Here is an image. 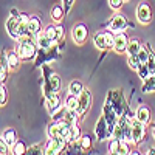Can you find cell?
Segmentation results:
<instances>
[{
	"label": "cell",
	"mask_w": 155,
	"mask_h": 155,
	"mask_svg": "<svg viewBox=\"0 0 155 155\" xmlns=\"http://www.w3.org/2000/svg\"><path fill=\"white\" fill-rule=\"evenodd\" d=\"M42 73H44V84H42V90H44V98L48 99L54 93H59L61 90V78L56 71H53L50 65H42L41 67Z\"/></svg>",
	"instance_id": "6da1fadb"
},
{
	"label": "cell",
	"mask_w": 155,
	"mask_h": 155,
	"mask_svg": "<svg viewBox=\"0 0 155 155\" xmlns=\"http://www.w3.org/2000/svg\"><path fill=\"white\" fill-rule=\"evenodd\" d=\"M78 102H79V98H78L76 95H71V93H68V96L65 98V107L67 109H70V110H78Z\"/></svg>",
	"instance_id": "4dcf8cb0"
},
{
	"label": "cell",
	"mask_w": 155,
	"mask_h": 155,
	"mask_svg": "<svg viewBox=\"0 0 155 155\" xmlns=\"http://www.w3.org/2000/svg\"><path fill=\"white\" fill-rule=\"evenodd\" d=\"M70 141L64 137H56V138H48L45 143V155H58V153H65L68 149Z\"/></svg>",
	"instance_id": "5b68a950"
},
{
	"label": "cell",
	"mask_w": 155,
	"mask_h": 155,
	"mask_svg": "<svg viewBox=\"0 0 155 155\" xmlns=\"http://www.w3.org/2000/svg\"><path fill=\"white\" fill-rule=\"evenodd\" d=\"M9 152H11V146L6 143L5 140H2V141H0V153L6 155V153H9Z\"/></svg>",
	"instance_id": "b9f144b4"
},
{
	"label": "cell",
	"mask_w": 155,
	"mask_h": 155,
	"mask_svg": "<svg viewBox=\"0 0 155 155\" xmlns=\"http://www.w3.org/2000/svg\"><path fill=\"white\" fill-rule=\"evenodd\" d=\"M27 150H28V146L22 140H17L16 143L11 146V153H14V155H23V153H27Z\"/></svg>",
	"instance_id": "d4e9b609"
},
{
	"label": "cell",
	"mask_w": 155,
	"mask_h": 155,
	"mask_svg": "<svg viewBox=\"0 0 155 155\" xmlns=\"http://www.w3.org/2000/svg\"><path fill=\"white\" fill-rule=\"evenodd\" d=\"M147 67H149V70H150V74H153L155 73V53H153V50L150 48V53H149V59H147Z\"/></svg>",
	"instance_id": "f35d334b"
},
{
	"label": "cell",
	"mask_w": 155,
	"mask_h": 155,
	"mask_svg": "<svg viewBox=\"0 0 155 155\" xmlns=\"http://www.w3.org/2000/svg\"><path fill=\"white\" fill-rule=\"evenodd\" d=\"M16 50H17L20 59L28 62V61L36 59V56L39 53V45L34 41L33 36H27V37H20L17 41V48Z\"/></svg>",
	"instance_id": "7a4b0ae2"
},
{
	"label": "cell",
	"mask_w": 155,
	"mask_h": 155,
	"mask_svg": "<svg viewBox=\"0 0 155 155\" xmlns=\"http://www.w3.org/2000/svg\"><path fill=\"white\" fill-rule=\"evenodd\" d=\"M141 41L140 39H130L129 41V45H127V56H134V54H138V51H140V48H141Z\"/></svg>",
	"instance_id": "cb8c5ba5"
},
{
	"label": "cell",
	"mask_w": 155,
	"mask_h": 155,
	"mask_svg": "<svg viewBox=\"0 0 155 155\" xmlns=\"http://www.w3.org/2000/svg\"><path fill=\"white\" fill-rule=\"evenodd\" d=\"M44 27H42V19L39 16H31L30 17V31L33 36H36L39 31H42Z\"/></svg>",
	"instance_id": "7402d4cb"
},
{
	"label": "cell",
	"mask_w": 155,
	"mask_h": 155,
	"mask_svg": "<svg viewBox=\"0 0 155 155\" xmlns=\"http://www.w3.org/2000/svg\"><path fill=\"white\" fill-rule=\"evenodd\" d=\"M47 137L48 138H56V137H61V124L59 121H51L48 126H47Z\"/></svg>",
	"instance_id": "603a6c76"
},
{
	"label": "cell",
	"mask_w": 155,
	"mask_h": 155,
	"mask_svg": "<svg viewBox=\"0 0 155 155\" xmlns=\"http://www.w3.org/2000/svg\"><path fill=\"white\" fill-rule=\"evenodd\" d=\"M64 48V41H61L59 44L53 45L51 48H39V53L34 59V67L41 68L42 65H45L47 62H53L56 59L61 58V50Z\"/></svg>",
	"instance_id": "3957f363"
},
{
	"label": "cell",
	"mask_w": 155,
	"mask_h": 155,
	"mask_svg": "<svg viewBox=\"0 0 155 155\" xmlns=\"http://www.w3.org/2000/svg\"><path fill=\"white\" fill-rule=\"evenodd\" d=\"M9 14H11V16H16V17H19V16H20V12H19L17 9H14V8H11V9H9Z\"/></svg>",
	"instance_id": "ee69618b"
},
{
	"label": "cell",
	"mask_w": 155,
	"mask_h": 155,
	"mask_svg": "<svg viewBox=\"0 0 155 155\" xmlns=\"http://www.w3.org/2000/svg\"><path fill=\"white\" fill-rule=\"evenodd\" d=\"M74 2H76V0H62V5H64V8H65V14H68V12L71 11Z\"/></svg>",
	"instance_id": "7bdbcfd3"
},
{
	"label": "cell",
	"mask_w": 155,
	"mask_h": 155,
	"mask_svg": "<svg viewBox=\"0 0 155 155\" xmlns=\"http://www.w3.org/2000/svg\"><path fill=\"white\" fill-rule=\"evenodd\" d=\"M130 146H129L127 141H120V147H118V153L120 155H127V153H130Z\"/></svg>",
	"instance_id": "ab89813d"
},
{
	"label": "cell",
	"mask_w": 155,
	"mask_h": 155,
	"mask_svg": "<svg viewBox=\"0 0 155 155\" xmlns=\"http://www.w3.org/2000/svg\"><path fill=\"white\" fill-rule=\"evenodd\" d=\"M137 73H138V78L140 79H147V78L150 76V70H149V67H147V64H141V65L138 67V70H137Z\"/></svg>",
	"instance_id": "1f68e13d"
},
{
	"label": "cell",
	"mask_w": 155,
	"mask_h": 155,
	"mask_svg": "<svg viewBox=\"0 0 155 155\" xmlns=\"http://www.w3.org/2000/svg\"><path fill=\"white\" fill-rule=\"evenodd\" d=\"M67 110H68V109L65 107V104H64V106H62V107H61V109H59V110H58L54 115H51V118H53L54 121H61V120H64V118H65Z\"/></svg>",
	"instance_id": "d590c367"
},
{
	"label": "cell",
	"mask_w": 155,
	"mask_h": 155,
	"mask_svg": "<svg viewBox=\"0 0 155 155\" xmlns=\"http://www.w3.org/2000/svg\"><path fill=\"white\" fill-rule=\"evenodd\" d=\"M129 41H130V39L127 37V34H126L124 31L116 33V34H115V45H113L115 53H126V51H127V45H129Z\"/></svg>",
	"instance_id": "4fadbf2b"
},
{
	"label": "cell",
	"mask_w": 155,
	"mask_h": 155,
	"mask_svg": "<svg viewBox=\"0 0 155 155\" xmlns=\"http://www.w3.org/2000/svg\"><path fill=\"white\" fill-rule=\"evenodd\" d=\"M115 34L112 30H104V37H106V42H107V48L109 50H113V45H115Z\"/></svg>",
	"instance_id": "d6a6232c"
},
{
	"label": "cell",
	"mask_w": 155,
	"mask_h": 155,
	"mask_svg": "<svg viewBox=\"0 0 155 155\" xmlns=\"http://www.w3.org/2000/svg\"><path fill=\"white\" fill-rule=\"evenodd\" d=\"M8 102V88L5 87V84L0 85V106H5Z\"/></svg>",
	"instance_id": "8d00e7d4"
},
{
	"label": "cell",
	"mask_w": 155,
	"mask_h": 155,
	"mask_svg": "<svg viewBox=\"0 0 155 155\" xmlns=\"http://www.w3.org/2000/svg\"><path fill=\"white\" fill-rule=\"evenodd\" d=\"M124 2H129V0H124Z\"/></svg>",
	"instance_id": "7dc6e473"
},
{
	"label": "cell",
	"mask_w": 155,
	"mask_h": 155,
	"mask_svg": "<svg viewBox=\"0 0 155 155\" xmlns=\"http://www.w3.org/2000/svg\"><path fill=\"white\" fill-rule=\"evenodd\" d=\"M106 102L107 104H110L113 107V110L118 113L120 116L124 115L127 110H129V106H127V102H126V98L123 95V92L120 88H116V90H109V93L106 96Z\"/></svg>",
	"instance_id": "277c9868"
},
{
	"label": "cell",
	"mask_w": 155,
	"mask_h": 155,
	"mask_svg": "<svg viewBox=\"0 0 155 155\" xmlns=\"http://www.w3.org/2000/svg\"><path fill=\"white\" fill-rule=\"evenodd\" d=\"M5 28H6V33L11 39L14 41H19L20 39V31H19V17L16 16H9V19L6 20L5 23Z\"/></svg>",
	"instance_id": "7c38bea8"
},
{
	"label": "cell",
	"mask_w": 155,
	"mask_h": 155,
	"mask_svg": "<svg viewBox=\"0 0 155 155\" xmlns=\"http://www.w3.org/2000/svg\"><path fill=\"white\" fill-rule=\"evenodd\" d=\"M141 92H143V93H152V92H155V74H150L147 79L143 81Z\"/></svg>",
	"instance_id": "4316f807"
},
{
	"label": "cell",
	"mask_w": 155,
	"mask_h": 155,
	"mask_svg": "<svg viewBox=\"0 0 155 155\" xmlns=\"http://www.w3.org/2000/svg\"><path fill=\"white\" fill-rule=\"evenodd\" d=\"M65 16L67 14H65V8H64V5H54L53 8H51V11H50V17L53 19V22H56V23H59Z\"/></svg>",
	"instance_id": "ffe728a7"
},
{
	"label": "cell",
	"mask_w": 155,
	"mask_h": 155,
	"mask_svg": "<svg viewBox=\"0 0 155 155\" xmlns=\"http://www.w3.org/2000/svg\"><path fill=\"white\" fill-rule=\"evenodd\" d=\"M81 137H82V134H81V127H79V124H74V126H73V130H71L70 143H71V141H79Z\"/></svg>",
	"instance_id": "74e56055"
},
{
	"label": "cell",
	"mask_w": 155,
	"mask_h": 155,
	"mask_svg": "<svg viewBox=\"0 0 155 155\" xmlns=\"http://www.w3.org/2000/svg\"><path fill=\"white\" fill-rule=\"evenodd\" d=\"M120 141H121V140H116V138H110L109 144H107V150H109V153H118Z\"/></svg>",
	"instance_id": "e575fe53"
},
{
	"label": "cell",
	"mask_w": 155,
	"mask_h": 155,
	"mask_svg": "<svg viewBox=\"0 0 155 155\" xmlns=\"http://www.w3.org/2000/svg\"><path fill=\"white\" fill-rule=\"evenodd\" d=\"M146 138V124L138 121L137 118L132 120V143L140 144Z\"/></svg>",
	"instance_id": "52a82bcc"
},
{
	"label": "cell",
	"mask_w": 155,
	"mask_h": 155,
	"mask_svg": "<svg viewBox=\"0 0 155 155\" xmlns=\"http://www.w3.org/2000/svg\"><path fill=\"white\" fill-rule=\"evenodd\" d=\"M93 44L95 47L102 51V53H106V51L109 50L107 48V42H106V37H104V31H96L95 36H93Z\"/></svg>",
	"instance_id": "d6986e66"
},
{
	"label": "cell",
	"mask_w": 155,
	"mask_h": 155,
	"mask_svg": "<svg viewBox=\"0 0 155 155\" xmlns=\"http://www.w3.org/2000/svg\"><path fill=\"white\" fill-rule=\"evenodd\" d=\"M44 31L47 33V36L53 41L54 44H59L64 39V27L59 23H50L44 28Z\"/></svg>",
	"instance_id": "8fae6325"
},
{
	"label": "cell",
	"mask_w": 155,
	"mask_h": 155,
	"mask_svg": "<svg viewBox=\"0 0 155 155\" xmlns=\"http://www.w3.org/2000/svg\"><path fill=\"white\" fill-rule=\"evenodd\" d=\"M79 144H81L82 150H92V147H93V138L90 137L88 134H85V135H82L79 138Z\"/></svg>",
	"instance_id": "f546056e"
},
{
	"label": "cell",
	"mask_w": 155,
	"mask_h": 155,
	"mask_svg": "<svg viewBox=\"0 0 155 155\" xmlns=\"http://www.w3.org/2000/svg\"><path fill=\"white\" fill-rule=\"evenodd\" d=\"M104 27H107V28L112 30L113 33H121V31H126L127 27L134 28V23L127 22V19H126L123 14H120V12H116V11H115V14L112 16V19L104 25Z\"/></svg>",
	"instance_id": "8992f818"
},
{
	"label": "cell",
	"mask_w": 155,
	"mask_h": 155,
	"mask_svg": "<svg viewBox=\"0 0 155 155\" xmlns=\"http://www.w3.org/2000/svg\"><path fill=\"white\" fill-rule=\"evenodd\" d=\"M27 153L28 155H45V144H42V143L31 144V146H28Z\"/></svg>",
	"instance_id": "f1b7e54d"
},
{
	"label": "cell",
	"mask_w": 155,
	"mask_h": 155,
	"mask_svg": "<svg viewBox=\"0 0 155 155\" xmlns=\"http://www.w3.org/2000/svg\"><path fill=\"white\" fill-rule=\"evenodd\" d=\"M34 41L37 42L39 48H51L53 45H56V44L47 36V33H45L44 30H42V31H39V33L34 36Z\"/></svg>",
	"instance_id": "ac0fdd59"
},
{
	"label": "cell",
	"mask_w": 155,
	"mask_h": 155,
	"mask_svg": "<svg viewBox=\"0 0 155 155\" xmlns=\"http://www.w3.org/2000/svg\"><path fill=\"white\" fill-rule=\"evenodd\" d=\"M84 88H85V87H84V84H82L81 81L74 79V81H71V82L68 84V93L79 96V95L82 93V90H84Z\"/></svg>",
	"instance_id": "83f0119b"
},
{
	"label": "cell",
	"mask_w": 155,
	"mask_h": 155,
	"mask_svg": "<svg viewBox=\"0 0 155 155\" xmlns=\"http://www.w3.org/2000/svg\"><path fill=\"white\" fill-rule=\"evenodd\" d=\"M87 37H88V28H87L85 23L79 22V23H76L74 27L71 28V39L74 41V44L82 45L87 41Z\"/></svg>",
	"instance_id": "ba28073f"
},
{
	"label": "cell",
	"mask_w": 155,
	"mask_h": 155,
	"mask_svg": "<svg viewBox=\"0 0 155 155\" xmlns=\"http://www.w3.org/2000/svg\"><path fill=\"white\" fill-rule=\"evenodd\" d=\"M147 153H155V147H149L147 149Z\"/></svg>",
	"instance_id": "bcb514c9"
},
{
	"label": "cell",
	"mask_w": 155,
	"mask_h": 155,
	"mask_svg": "<svg viewBox=\"0 0 155 155\" xmlns=\"http://www.w3.org/2000/svg\"><path fill=\"white\" fill-rule=\"evenodd\" d=\"M95 135L99 141L109 140V124H107L104 116H101V118L98 120V123L95 126Z\"/></svg>",
	"instance_id": "5bb4252c"
},
{
	"label": "cell",
	"mask_w": 155,
	"mask_h": 155,
	"mask_svg": "<svg viewBox=\"0 0 155 155\" xmlns=\"http://www.w3.org/2000/svg\"><path fill=\"white\" fill-rule=\"evenodd\" d=\"M6 59H8V65H9V70H11V71L19 70L22 59H20V56H19V53H17V50H9V51H6Z\"/></svg>",
	"instance_id": "2e32d148"
},
{
	"label": "cell",
	"mask_w": 155,
	"mask_h": 155,
	"mask_svg": "<svg viewBox=\"0 0 155 155\" xmlns=\"http://www.w3.org/2000/svg\"><path fill=\"white\" fill-rule=\"evenodd\" d=\"M153 74H155V73H153Z\"/></svg>",
	"instance_id": "c3c4849f"
},
{
	"label": "cell",
	"mask_w": 155,
	"mask_h": 155,
	"mask_svg": "<svg viewBox=\"0 0 155 155\" xmlns=\"http://www.w3.org/2000/svg\"><path fill=\"white\" fill-rule=\"evenodd\" d=\"M2 140H5L9 146H12V144H14L16 141L19 140V138H17V132H16V129H6V130L2 134Z\"/></svg>",
	"instance_id": "484cf974"
},
{
	"label": "cell",
	"mask_w": 155,
	"mask_h": 155,
	"mask_svg": "<svg viewBox=\"0 0 155 155\" xmlns=\"http://www.w3.org/2000/svg\"><path fill=\"white\" fill-rule=\"evenodd\" d=\"M150 109L147 107V106H144V104H141V106H138V109L135 110V118L138 120V121H141V123H144V124H149L150 123Z\"/></svg>",
	"instance_id": "e0dca14e"
},
{
	"label": "cell",
	"mask_w": 155,
	"mask_h": 155,
	"mask_svg": "<svg viewBox=\"0 0 155 155\" xmlns=\"http://www.w3.org/2000/svg\"><path fill=\"white\" fill-rule=\"evenodd\" d=\"M2 68H0V82L5 84L8 79V71H9V65H8V59H6V51H2Z\"/></svg>",
	"instance_id": "44dd1931"
},
{
	"label": "cell",
	"mask_w": 155,
	"mask_h": 155,
	"mask_svg": "<svg viewBox=\"0 0 155 155\" xmlns=\"http://www.w3.org/2000/svg\"><path fill=\"white\" fill-rule=\"evenodd\" d=\"M150 129H152V137H153V140H155V123L150 124Z\"/></svg>",
	"instance_id": "f6af8a7d"
},
{
	"label": "cell",
	"mask_w": 155,
	"mask_h": 155,
	"mask_svg": "<svg viewBox=\"0 0 155 155\" xmlns=\"http://www.w3.org/2000/svg\"><path fill=\"white\" fill-rule=\"evenodd\" d=\"M78 98H79V102H78V113H79L81 118H84V115L87 113L90 106H92V92H90L88 88H84L82 93Z\"/></svg>",
	"instance_id": "30bf717a"
},
{
	"label": "cell",
	"mask_w": 155,
	"mask_h": 155,
	"mask_svg": "<svg viewBox=\"0 0 155 155\" xmlns=\"http://www.w3.org/2000/svg\"><path fill=\"white\" fill-rule=\"evenodd\" d=\"M127 65L130 67L132 70H138V67L141 65V61H140V58H138V54H134V56H129L127 58Z\"/></svg>",
	"instance_id": "836d02e7"
},
{
	"label": "cell",
	"mask_w": 155,
	"mask_h": 155,
	"mask_svg": "<svg viewBox=\"0 0 155 155\" xmlns=\"http://www.w3.org/2000/svg\"><path fill=\"white\" fill-rule=\"evenodd\" d=\"M45 106H47V109H48V112H50V115H54L64 104H62V101H61V96H59V93H54L51 98H48V99H45Z\"/></svg>",
	"instance_id": "9a60e30c"
},
{
	"label": "cell",
	"mask_w": 155,
	"mask_h": 155,
	"mask_svg": "<svg viewBox=\"0 0 155 155\" xmlns=\"http://www.w3.org/2000/svg\"><path fill=\"white\" fill-rule=\"evenodd\" d=\"M124 3H126L124 0H109V6H110L113 11H120Z\"/></svg>",
	"instance_id": "60d3db41"
},
{
	"label": "cell",
	"mask_w": 155,
	"mask_h": 155,
	"mask_svg": "<svg viewBox=\"0 0 155 155\" xmlns=\"http://www.w3.org/2000/svg\"><path fill=\"white\" fill-rule=\"evenodd\" d=\"M135 14H137V19L140 20V23H144V25L150 23V22H152V17H153V16H152V8H150V5H149L147 2L138 3Z\"/></svg>",
	"instance_id": "9c48e42d"
}]
</instances>
